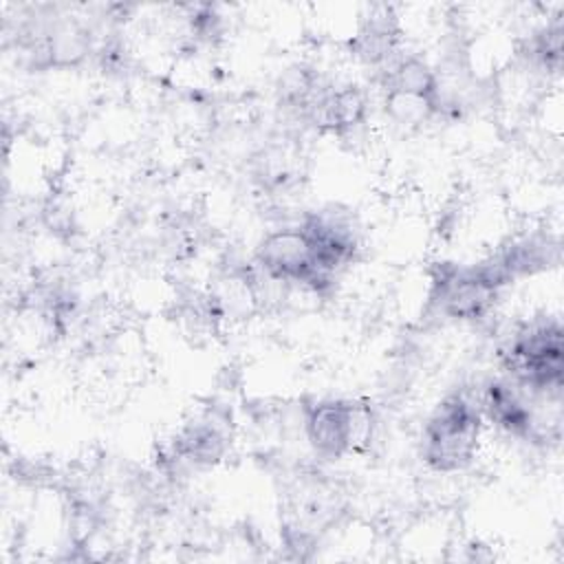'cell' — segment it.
<instances>
[{
	"instance_id": "1",
	"label": "cell",
	"mask_w": 564,
	"mask_h": 564,
	"mask_svg": "<svg viewBox=\"0 0 564 564\" xmlns=\"http://www.w3.org/2000/svg\"><path fill=\"white\" fill-rule=\"evenodd\" d=\"M480 412L465 397H447L423 432V458L436 471H458L476 454Z\"/></svg>"
},
{
	"instance_id": "2",
	"label": "cell",
	"mask_w": 564,
	"mask_h": 564,
	"mask_svg": "<svg viewBox=\"0 0 564 564\" xmlns=\"http://www.w3.org/2000/svg\"><path fill=\"white\" fill-rule=\"evenodd\" d=\"M509 368L522 388L557 397L562 390V326L560 322H540L511 344Z\"/></svg>"
},
{
	"instance_id": "3",
	"label": "cell",
	"mask_w": 564,
	"mask_h": 564,
	"mask_svg": "<svg viewBox=\"0 0 564 564\" xmlns=\"http://www.w3.org/2000/svg\"><path fill=\"white\" fill-rule=\"evenodd\" d=\"M256 260L275 282H302L315 291L333 282V278L319 269L313 242L300 225L264 236L256 249Z\"/></svg>"
},
{
	"instance_id": "4",
	"label": "cell",
	"mask_w": 564,
	"mask_h": 564,
	"mask_svg": "<svg viewBox=\"0 0 564 564\" xmlns=\"http://www.w3.org/2000/svg\"><path fill=\"white\" fill-rule=\"evenodd\" d=\"M306 438L324 458H339L370 434V416L350 401L328 399L306 408Z\"/></svg>"
},
{
	"instance_id": "5",
	"label": "cell",
	"mask_w": 564,
	"mask_h": 564,
	"mask_svg": "<svg viewBox=\"0 0 564 564\" xmlns=\"http://www.w3.org/2000/svg\"><path fill=\"white\" fill-rule=\"evenodd\" d=\"M498 289L482 264H441L432 282V302L452 319H478L494 306Z\"/></svg>"
},
{
	"instance_id": "6",
	"label": "cell",
	"mask_w": 564,
	"mask_h": 564,
	"mask_svg": "<svg viewBox=\"0 0 564 564\" xmlns=\"http://www.w3.org/2000/svg\"><path fill=\"white\" fill-rule=\"evenodd\" d=\"M315 126L328 132H350L366 119V97L357 86L319 90L306 108Z\"/></svg>"
},
{
	"instance_id": "7",
	"label": "cell",
	"mask_w": 564,
	"mask_h": 564,
	"mask_svg": "<svg viewBox=\"0 0 564 564\" xmlns=\"http://www.w3.org/2000/svg\"><path fill=\"white\" fill-rule=\"evenodd\" d=\"M399 22L392 9L381 7L372 11L359 26L357 35L350 40L355 57L364 64H381L392 57L399 42Z\"/></svg>"
},
{
	"instance_id": "8",
	"label": "cell",
	"mask_w": 564,
	"mask_h": 564,
	"mask_svg": "<svg viewBox=\"0 0 564 564\" xmlns=\"http://www.w3.org/2000/svg\"><path fill=\"white\" fill-rule=\"evenodd\" d=\"M214 416H200L187 423L174 441V452L196 465H214L227 449L229 434Z\"/></svg>"
},
{
	"instance_id": "9",
	"label": "cell",
	"mask_w": 564,
	"mask_h": 564,
	"mask_svg": "<svg viewBox=\"0 0 564 564\" xmlns=\"http://www.w3.org/2000/svg\"><path fill=\"white\" fill-rule=\"evenodd\" d=\"M485 410L489 419L509 434L529 436L533 432V414L518 390L509 383H491L485 392Z\"/></svg>"
},
{
	"instance_id": "10",
	"label": "cell",
	"mask_w": 564,
	"mask_h": 564,
	"mask_svg": "<svg viewBox=\"0 0 564 564\" xmlns=\"http://www.w3.org/2000/svg\"><path fill=\"white\" fill-rule=\"evenodd\" d=\"M505 278L511 282L520 275H531L535 271L546 269L551 262L557 260V245L549 242V238H524L507 247L500 256L494 258Z\"/></svg>"
},
{
	"instance_id": "11",
	"label": "cell",
	"mask_w": 564,
	"mask_h": 564,
	"mask_svg": "<svg viewBox=\"0 0 564 564\" xmlns=\"http://www.w3.org/2000/svg\"><path fill=\"white\" fill-rule=\"evenodd\" d=\"M386 93L414 95L438 104V82L434 70L416 55L392 62L383 75Z\"/></svg>"
},
{
	"instance_id": "12",
	"label": "cell",
	"mask_w": 564,
	"mask_h": 564,
	"mask_svg": "<svg viewBox=\"0 0 564 564\" xmlns=\"http://www.w3.org/2000/svg\"><path fill=\"white\" fill-rule=\"evenodd\" d=\"M35 51L44 57V66H77L90 51V37L79 24L62 22L46 33Z\"/></svg>"
}]
</instances>
